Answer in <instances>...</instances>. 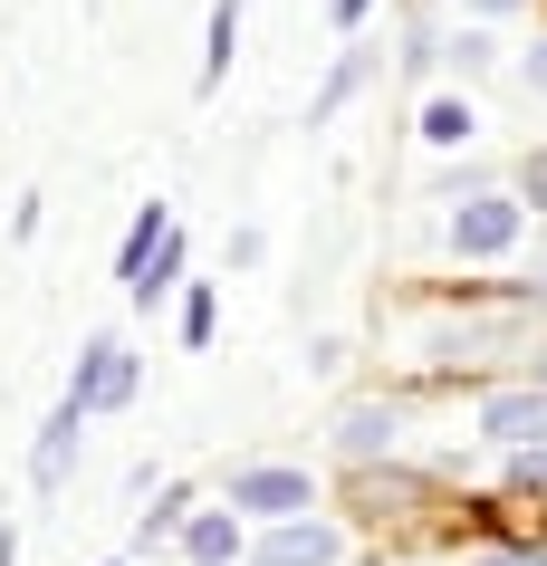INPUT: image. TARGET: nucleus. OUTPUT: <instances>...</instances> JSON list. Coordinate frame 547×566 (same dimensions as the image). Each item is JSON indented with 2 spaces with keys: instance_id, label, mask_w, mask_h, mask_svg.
Here are the masks:
<instances>
[{
  "instance_id": "f257e3e1",
  "label": "nucleus",
  "mask_w": 547,
  "mask_h": 566,
  "mask_svg": "<svg viewBox=\"0 0 547 566\" xmlns=\"http://www.w3.org/2000/svg\"><path fill=\"white\" fill-rule=\"evenodd\" d=\"M518 240H528V202H518V192L452 202V260H509Z\"/></svg>"
},
{
  "instance_id": "f03ea898",
  "label": "nucleus",
  "mask_w": 547,
  "mask_h": 566,
  "mask_svg": "<svg viewBox=\"0 0 547 566\" xmlns=\"http://www.w3.org/2000/svg\"><path fill=\"white\" fill-rule=\"evenodd\" d=\"M231 509H250V518H307L317 490H307V471H288V461H250V471H231Z\"/></svg>"
},
{
  "instance_id": "7ed1b4c3",
  "label": "nucleus",
  "mask_w": 547,
  "mask_h": 566,
  "mask_svg": "<svg viewBox=\"0 0 547 566\" xmlns=\"http://www.w3.org/2000/svg\"><path fill=\"white\" fill-rule=\"evenodd\" d=\"M481 432L499 451H538L547 442V385H499L481 394Z\"/></svg>"
},
{
  "instance_id": "20e7f679",
  "label": "nucleus",
  "mask_w": 547,
  "mask_h": 566,
  "mask_svg": "<svg viewBox=\"0 0 547 566\" xmlns=\"http://www.w3.org/2000/svg\"><path fill=\"white\" fill-rule=\"evenodd\" d=\"M125 394H135V356H125L116 336H96L87 356H77V375H67V403L77 413H116Z\"/></svg>"
},
{
  "instance_id": "39448f33",
  "label": "nucleus",
  "mask_w": 547,
  "mask_h": 566,
  "mask_svg": "<svg viewBox=\"0 0 547 566\" xmlns=\"http://www.w3.org/2000/svg\"><path fill=\"white\" fill-rule=\"evenodd\" d=\"M395 442H403V403L395 394H365V403L336 413V451H346V461H395Z\"/></svg>"
},
{
  "instance_id": "423d86ee",
  "label": "nucleus",
  "mask_w": 547,
  "mask_h": 566,
  "mask_svg": "<svg viewBox=\"0 0 547 566\" xmlns=\"http://www.w3.org/2000/svg\"><path fill=\"white\" fill-rule=\"evenodd\" d=\"M336 547H346V537H336L327 518H278L270 547H260V566H336Z\"/></svg>"
},
{
  "instance_id": "0eeeda50",
  "label": "nucleus",
  "mask_w": 547,
  "mask_h": 566,
  "mask_svg": "<svg viewBox=\"0 0 547 566\" xmlns=\"http://www.w3.org/2000/svg\"><path fill=\"white\" fill-rule=\"evenodd\" d=\"M164 240H173V211H164V202H145V211H135V231H125V250H116V279H125V298L145 289V269L164 260Z\"/></svg>"
},
{
  "instance_id": "6e6552de",
  "label": "nucleus",
  "mask_w": 547,
  "mask_h": 566,
  "mask_svg": "<svg viewBox=\"0 0 547 566\" xmlns=\"http://www.w3.org/2000/svg\"><path fill=\"white\" fill-rule=\"evenodd\" d=\"M231 49H241V0H212V30H202V67H192V87L212 96L231 77Z\"/></svg>"
},
{
  "instance_id": "1a4fd4ad",
  "label": "nucleus",
  "mask_w": 547,
  "mask_h": 566,
  "mask_svg": "<svg viewBox=\"0 0 547 566\" xmlns=\"http://www.w3.org/2000/svg\"><path fill=\"white\" fill-rule=\"evenodd\" d=\"M413 135H423L432 154H461L471 135H481V116H471V96H432L423 116H413Z\"/></svg>"
},
{
  "instance_id": "9d476101",
  "label": "nucleus",
  "mask_w": 547,
  "mask_h": 566,
  "mask_svg": "<svg viewBox=\"0 0 547 566\" xmlns=\"http://www.w3.org/2000/svg\"><path fill=\"white\" fill-rule=\"evenodd\" d=\"M182 557L192 566H231L241 557V518H231V509H202V518L182 528Z\"/></svg>"
},
{
  "instance_id": "9b49d317",
  "label": "nucleus",
  "mask_w": 547,
  "mask_h": 566,
  "mask_svg": "<svg viewBox=\"0 0 547 566\" xmlns=\"http://www.w3.org/2000/svg\"><path fill=\"white\" fill-rule=\"evenodd\" d=\"M77 422H87V413H77V403H67V394H59V413H49V432H39V451H30L39 490H49V480L67 471V451H77Z\"/></svg>"
},
{
  "instance_id": "f8f14e48",
  "label": "nucleus",
  "mask_w": 547,
  "mask_h": 566,
  "mask_svg": "<svg viewBox=\"0 0 547 566\" xmlns=\"http://www.w3.org/2000/svg\"><path fill=\"white\" fill-rule=\"evenodd\" d=\"M365 67H375V59H365V49H346V59H336V67H327V87H317V106H307V125H327V116H336V106H346V96H356V87H365Z\"/></svg>"
},
{
  "instance_id": "ddd939ff",
  "label": "nucleus",
  "mask_w": 547,
  "mask_h": 566,
  "mask_svg": "<svg viewBox=\"0 0 547 566\" xmlns=\"http://www.w3.org/2000/svg\"><path fill=\"white\" fill-rule=\"evenodd\" d=\"M182 509H192V490H164V500L145 509V528H135V537H145V547H154V537H173V528H192V518H182Z\"/></svg>"
},
{
  "instance_id": "4468645a",
  "label": "nucleus",
  "mask_w": 547,
  "mask_h": 566,
  "mask_svg": "<svg viewBox=\"0 0 547 566\" xmlns=\"http://www.w3.org/2000/svg\"><path fill=\"white\" fill-rule=\"evenodd\" d=\"M173 279H182V231L164 240V260L145 269V289H135V307H154V298H164V289H173Z\"/></svg>"
},
{
  "instance_id": "2eb2a0df",
  "label": "nucleus",
  "mask_w": 547,
  "mask_h": 566,
  "mask_svg": "<svg viewBox=\"0 0 547 566\" xmlns=\"http://www.w3.org/2000/svg\"><path fill=\"white\" fill-rule=\"evenodd\" d=\"M518 202L547 221V154H528V164H518Z\"/></svg>"
},
{
  "instance_id": "dca6fc26",
  "label": "nucleus",
  "mask_w": 547,
  "mask_h": 566,
  "mask_svg": "<svg viewBox=\"0 0 547 566\" xmlns=\"http://www.w3.org/2000/svg\"><path fill=\"white\" fill-rule=\"evenodd\" d=\"M509 480H518V490H538V500H547V442H538V451H509Z\"/></svg>"
},
{
  "instance_id": "f3484780",
  "label": "nucleus",
  "mask_w": 547,
  "mask_h": 566,
  "mask_svg": "<svg viewBox=\"0 0 547 566\" xmlns=\"http://www.w3.org/2000/svg\"><path fill=\"white\" fill-rule=\"evenodd\" d=\"M182 336H192V346L212 336V289H192V298H182Z\"/></svg>"
},
{
  "instance_id": "a211bd4d",
  "label": "nucleus",
  "mask_w": 547,
  "mask_h": 566,
  "mask_svg": "<svg viewBox=\"0 0 547 566\" xmlns=\"http://www.w3.org/2000/svg\"><path fill=\"white\" fill-rule=\"evenodd\" d=\"M518 77H528V96H547V39L528 49V59H518Z\"/></svg>"
},
{
  "instance_id": "6ab92c4d",
  "label": "nucleus",
  "mask_w": 547,
  "mask_h": 566,
  "mask_svg": "<svg viewBox=\"0 0 547 566\" xmlns=\"http://www.w3.org/2000/svg\"><path fill=\"white\" fill-rule=\"evenodd\" d=\"M490 566H547V547H499Z\"/></svg>"
},
{
  "instance_id": "aec40b11",
  "label": "nucleus",
  "mask_w": 547,
  "mask_h": 566,
  "mask_svg": "<svg viewBox=\"0 0 547 566\" xmlns=\"http://www.w3.org/2000/svg\"><path fill=\"white\" fill-rule=\"evenodd\" d=\"M518 298H528V307L547 298V240H538V279H528V289H518Z\"/></svg>"
},
{
  "instance_id": "412c9836",
  "label": "nucleus",
  "mask_w": 547,
  "mask_h": 566,
  "mask_svg": "<svg viewBox=\"0 0 547 566\" xmlns=\"http://www.w3.org/2000/svg\"><path fill=\"white\" fill-rule=\"evenodd\" d=\"M365 10H375V0H336V30H356Z\"/></svg>"
},
{
  "instance_id": "4be33fe9",
  "label": "nucleus",
  "mask_w": 547,
  "mask_h": 566,
  "mask_svg": "<svg viewBox=\"0 0 547 566\" xmlns=\"http://www.w3.org/2000/svg\"><path fill=\"white\" fill-rule=\"evenodd\" d=\"M471 10H518V0H471Z\"/></svg>"
},
{
  "instance_id": "5701e85b",
  "label": "nucleus",
  "mask_w": 547,
  "mask_h": 566,
  "mask_svg": "<svg viewBox=\"0 0 547 566\" xmlns=\"http://www.w3.org/2000/svg\"><path fill=\"white\" fill-rule=\"evenodd\" d=\"M538 385H547V346H538Z\"/></svg>"
}]
</instances>
